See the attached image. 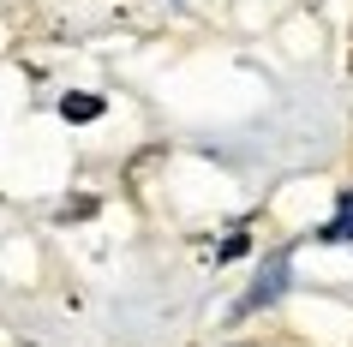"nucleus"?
I'll return each mask as SVG.
<instances>
[{
    "label": "nucleus",
    "mask_w": 353,
    "mask_h": 347,
    "mask_svg": "<svg viewBox=\"0 0 353 347\" xmlns=\"http://www.w3.org/2000/svg\"><path fill=\"white\" fill-rule=\"evenodd\" d=\"M60 114H66V120H96V114H102V96H66Z\"/></svg>",
    "instance_id": "1"
},
{
    "label": "nucleus",
    "mask_w": 353,
    "mask_h": 347,
    "mask_svg": "<svg viewBox=\"0 0 353 347\" xmlns=\"http://www.w3.org/2000/svg\"><path fill=\"white\" fill-rule=\"evenodd\" d=\"M323 239H353V192L341 198V216H335L330 228H323Z\"/></svg>",
    "instance_id": "2"
},
{
    "label": "nucleus",
    "mask_w": 353,
    "mask_h": 347,
    "mask_svg": "<svg viewBox=\"0 0 353 347\" xmlns=\"http://www.w3.org/2000/svg\"><path fill=\"white\" fill-rule=\"evenodd\" d=\"M270 293H281V264H276V270H270V275H263V281H258V293H252V299H245V306H263V299H270Z\"/></svg>",
    "instance_id": "3"
}]
</instances>
